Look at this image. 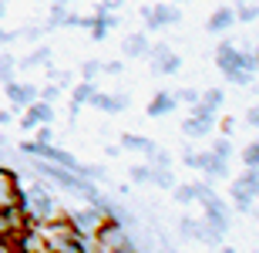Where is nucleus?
I'll list each match as a JSON object with an SVG mask.
<instances>
[{
  "label": "nucleus",
  "instance_id": "nucleus-1",
  "mask_svg": "<svg viewBox=\"0 0 259 253\" xmlns=\"http://www.w3.org/2000/svg\"><path fill=\"white\" fill-rule=\"evenodd\" d=\"M215 64L232 85H249L252 75H256V61H252L249 51L236 48V44H219L215 48Z\"/></svg>",
  "mask_w": 259,
  "mask_h": 253
},
{
  "label": "nucleus",
  "instance_id": "nucleus-2",
  "mask_svg": "<svg viewBox=\"0 0 259 253\" xmlns=\"http://www.w3.org/2000/svg\"><path fill=\"white\" fill-rule=\"evenodd\" d=\"M17 206H20V213L27 216L30 223H48V220H54V216H61L58 213V203H54V196L44 189V186H20V199H17Z\"/></svg>",
  "mask_w": 259,
  "mask_h": 253
},
{
  "label": "nucleus",
  "instance_id": "nucleus-3",
  "mask_svg": "<svg viewBox=\"0 0 259 253\" xmlns=\"http://www.w3.org/2000/svg\"><path fill=\"white\" fill-rule=\"evenodd\" d=\"M95 250H101V253H132L135 243L128 240L125 230L108 216L105 223L98 226V233H95Z\"/></svg>",
  "mask_w": 259,
  "mask_h": 253
},
{
  "label": "nucleus",
  "instance_id": "nucleus-4",
  "mask_svg": "<svg viewBox=\"0 0 259 253\" xmlns=\"http://www.w3.org/2000/svg\"><path fill=\"white\" fill-rule=\"evenodd\" d=\"M182 162L189 169H199V172H205L209 179H226L229 175V159H222V156H215V152H185L182 156Z\"/></svg>",
  "mask_w": 259,
  "mask_h": 253
},
{
  "label": "nucleus",
  "instance_id": "nucleus-5",
  "mask_svg": "<svg viewBox=\"0 0 259 253\" xmlns=\"http://www.w3.org/2000/svg\"><path fill=\"white\" fill-rule=\"evenodd\" d=\"M108 216H111V209L108 206H98V203H91L88 209H77V213H71L67 220H71V226H74L81 236H91L95 240V233H98V226L105 223Z\"/></svg>",
  "mask_w": 259,
  "mask_h": 253
},
{
  "label": "nucleus",
  "instance_id": "nucleus-6",
  "mask_svg": "<svg viewBox=\"0 0 259 253\" xmlns=\"http://www.w3.org/2000/svg\"><path fill=\"white\" fill-rule=\"evenodd\" d=\"M142 20H145V27L165 30V27H175V24L182 20V14H179V7L168 0V4H152V7H142Z\"/></svg>",
  "mask_w": 259,
  "mask_h": 253
},
{
  "label": "nucleus",
  "instance_id": "nucleus-7",
  "mask_svg": "<svg viewBox=\"0 0 259 253\" xmlns=\"http://www.w3.org/2000/svg\"><path fill=\"white\" fill-rule=\"evenodd\" d=\"M30 226V220L20 213V206H7V209H0V240H7L10 246L17 243V236L24 233Z\"/></svg>",
  "mask_w": 259,
  "mask_h": 253
},
{
  "label": "nucleus",
  "instance_id": "nucleus-8",
  "mask_svg": "<svg viewBox=\"0 0 259 253\" xmlns=\"http://www.w3.org/2000/svg\"><path fill=\"white\" fill-rule=\"evenodd\" d=\"M148 58H152V64H155V71H158V75H175V71L182 68V58H179L168 44L148 48Z\"/></svg>",
  "mask_w": 259,
  "mask_h": 253
},
{
  "label": "nucleus",
  "instance_id": "nucleus-9",
  "mask_svg": "<svg viewBox=\"0 0 259 253\" xmlns=\"http://www.w3.org/2000/svg\"><path fill=\"white\" fill-rule=\"evenodd\" d=\"M4 91H7V101H10V108H27L34 98H37V88L34 85H27V81H4Z\"/></svg>",
  "mask_w": 259,
  "mask_h": 253
},
{
  "label": "nucleus",
  "instance_id": "nucleus-10",
  "mask_svg": "<svg viewBox=\"0 0 259 253\" xmlns=\"http://www.w3.org/2000/svg\"><path fill=\"white\" fill-rule=\"evenodd\" d=\"M54 122V108L44 101V98H34L24 112V128H37V125H51Z\"/></svg>",
  "mask_w": 259,
  "mask_h": 253
},
{
  "label": "nucleus",
  "instance_id": "nucleus-11",
  "mask_svg": "<svg viewBox=\"0 0 259 253\" xmlns=\"http://www.w3.org/2000/svg\"><path fill=\"white\" fill-rule=\"evenodd\" d=\"M222 101H226V95H222L219 88H209V91H205L199 101H192V115L215 118V115H219V108H222Z\"/></svg>",
  "mask_w": 259,
  "mask_h": 253
},
{
  "label": "nucleus",
  "instance_id": "nucleus-12",
  "mask_svg": "<svg viewBox=\"0 0 259 253\" xmlns=\"http://www.w3.org/2000/svg\"><path fill=\"white\" fill-rule=\"evenodd\" d=\"M17 199H20V183H17V175L10 172V169H0V209L17 206Z\"/></svg>",
  "mask_w": 259,
  "mask_h": 253
},
{
  "label": "nucleus",
  "instance_id": "nucleus-13",
  "mask_svg": "<svg viewBox=\"0 0 259 253\" xmlns=\"http://www.w3.org/2000/svg\"><path fill=\"white\" fill-rule=\"evenodd\" d=\"M232 24H239V20H236V10L232 7H215L209 14V20H205V30H209V34H226Z\"/></svg>",
  "mask_w": 259,
  "mask_h": 253
},
{
  "label": "nucleus",
  "instance_id": "nucleus-14",
  "mask_svg": "<svg viewBox=\"0 0 259 253\" xmlns=\"http://www.w3.org/2000/svg\"><path fill=\"white\" fill-rule=\"evenodd\" d=\"M91 105L101 108L105 115H118V112L128 108V95H105V91H95V95H91Z\"/></svg>",
  "mask_w": 259,
  "mask_h": 253
},
{
  "label": "nucleus",
  "instance_id": "nucleus-15",
  "mask_svg": "<svg viewBox=\"0 0 259 253\" xmlns=\"http://www.w3.org/2000/svg\"><path fill=\"white\" fill-rule=\"evenodd\" d=\"M175 108H179V98H175V91H158V95L148 101V108H145V112H148L152 118H162V115H172Z\"/></svg>",
  "mask_w": 259,
  "mask_h": 253
},
{
  "label": "nucleus",
  "instance_id": "nucleus-16",
  "mask_svg": "<svg viewBox=\"0 0 259 253\" xmlns=\"http://www.w3.org/2000/svg\"><path fill=\"white\" fill-rule=\"evenodd\" d=\"M182 233L192 236V240H219V233H215L205 220H192V216H185V220H182Z\"/></svg>",
  "mask_w": 259,
  "mask_h": 253
},
{
  "label": "nucleus",
  "instance_id": "nucleus-17",
  "mask_svg": "<svg viewBox=\"0 0 259 253\" xmlns=\"http://www.w3.org/2000/svg\"><path fill=\"white\" fill-rule=\"evenodd\" d=\"M212 125H215V118H205V115H189L182 122V132L189 138H205L212 132Z\"/></svg>",
  "mask_w": 259,
  "mask_h": 253
},
{
  "label": "nucleus",
  "instance_id": "nucleus-18",
  "mask_svg": "<svg viewBox=\"0 0 259 253\" xmlns=\"http://www.w3.org/2000/svg\"><path fill=\"white\" fill-rule=\"evenodd\" d=\"M148 48H152V44H148V38H145V34H128L125 44H121V51H125L128 58H145V54H148Z\"/></svg>",
  "mask_w": 259,
  "mask_h": 253
},
{
  "label": "nucleus",
  "instance_id": "nucleus-19",
  "mask_svg": "<svg viewBox=\"0 0 259 253\" xmlns=\"http://www.w3.org/2000/svg\"><path fill=\"white\" fill-rule=\"evenodd\" d=\"M236 186L239 189H246V193L252 196V199H259V169H252V166H246V172L236 179Z\"/></svg>",
  "mask_w": 259,
  "mask_h": 253
},
{
  "label": "nucleus",
  "instance_id": "nucleus-20",
  "mask_svg": "<svg viewBox=\"0 0 259 253\" xmlns=\"http://www.w3.org/2000/svg\"><path fill=\"white\" fill-rule=\"evenodd\" d=\"M121 149H132V152H142V156H152L155 152V142L142 135H121Z\"/></svg>",
  "mask_w": 259,
  "mask_h": 253
},
{
  "label": "nucleus",
  "instance_id": "nucleus-21",
  "mask_svg": "<svg viewBox=\"0 0 259 253\" xmlns=\"http://www.w3.org/2000/svg\"><path fill=\"white\" fill-rule=\"evenodd\" d=\"M229 196H232V203L239 206L242 213H249V209H252V196L246 193V189H239V186H236V183L229 186Z\"/></svg>",
  "mask_w": 259,
  "mask_h": 253
},
{
  "label": "nucleus",
  "instance_id": "nucleus-22",
  "mask_svg": "<svg viewBox=\"0 0 259 253\" xmlns=\"http://www.w3.org/2000/svg\"><path fill=\"white\" fill-rule=\"evenodd\" d=\"M91 95H95V88H91V81H81V85L74 88V95H71V98H74V112H77L81 105H88V101H91Z\"/></svg>",
  "mask_w": 259,
  "mask_h": 253
},
{
  "label": "nucleus",
  "instance_id": "nucleus-23",
  "mask_svg": "<svg viewBox=\"0 0 259 253\" xmlns=\"http://www.w3.org/2000/svg\"><path fill=\"white\" fill-rule=\"evenodd\" d=\"M236 10V20L239 24H249V20L259 17V4H239V7H232Z\"/></svg>",
  "mask_w": 259,
  "mask_h": 253
},
{
  "label": "nucleus",
  "instance_id": "nucleus-24",
  "mask_svg": "<svg viewBox=\"0 0 259 253\" xmlns=\"http://www.w3.org/2000/svg\"><path fill=\"white\" fill-rule=\"evenodd\" d=\"M44 64H51V51L48 48H37L27 61H24V68H44Z\"/></svg>",
  "mask_w": 259,
  "mask_h": 253
},
{
  "label": "nucleus",
  "instance_id": "nucleus-25",
  "mask_svg": "<svg viewBox=\"0 0 259 253\" xmlns=\"http://www.w3.org/2000/svg\"><path fill=\"white\" fill-rule=\"evenodd\" d=\"M175 203H182V206H189V203H195V189H192V183H185V186H175Z\"/></svg>",
  "mask_w": 259,
  "mask_h": 253
},
{
  "label": "nucleus",
  "instance_id": "nucleus-26",
  "mask_svg": "<svg viewBox=\"0 0 259 253\" xmlns=\"http://www.w3.org/2000/svg\"><path fill=\"white\" fill-rule=\"evenodd\" d=\"M242 162L252 169H259V142H249V146L242 149Z\"/></svg>",
  "mask_w": 259,
  "mask_h": 253
},
{
  "label": "nucleus",
  "instance_id": "nucleus-27",
  "mask_svg": "<svg viewBox=\"0 0 259 253\" xmlns=\"http://www.w3.org/2000/svg\"><path fill=\"white\" fill-rule=\"evenodd\" d=\"M128 175H132V183L142 186V183H148V179H152V166H132V172H128Z\"/></svg>",
  "mask_w": 259,
  "mask_h": 253
},
{
  "label": "nucleus",
  "instance_id": "nucleus-28",
  "mask_svg": "<svg viewBox=\"0 0 259 253\" xmlns=\"http://www.w3.org/2000/svg\"><path fill=\"white\" fill-rule=\"evenodd\" d=\"M212 152H215V156H222V159H232V146H229V138H215V142H212Z\"/></svg>",
  "mask_w": 259,
  "mask_h": 253
},
{
  "label": "nucleus",
  "instance_id": "nucleus-29",
  "mask_svg": "<svg viewBox=\"0 0 259 253\" xmlns=\"http://www.w3.org/2000/svg\"><path fill=\"white\" fill-rule=\"evenodd\" d=\"M10 75H14V58L4 54V58H0V81H10Z\"/></svg>",
  "mask_w": 259,
  "mask_h": 253
},
{
  "label": "nucleus",
  "instance_id": "nucleus-30",
  "mask_svg": "<svg viewBox=\"0 0 259 253\" xmlns=\"http://www.w3.org/2000/svg\"><path fill=\"white\" fill-rule=\"evenodd\" d=\"M81 75H84V81H95V75H101V64L98 61H88L84 68H81Z\"/></svg>",
  "mask_w": 259,
  "mask_h": 253
},
{
  "label": "nucleus",
  "instance_id": "nucleus-31",
  "mask_svg": "<svg viewBox=\"0 0 259 253\" xmlns=\"http://www.w3.org/2000/svg\"><path fill=\"white\" fill-rule=\"evenodd\" d=\"M175 98H179V101H189V105H192V101H199V91H195V88H182V91H175Z\"/></svg>",
  "mask_w": 259,
  "mask_h": 253
},
{
  "label": "nucleus",
  "instance_id": "nucleus-32",
  "mask_svg": "<svg viewBox=\"0 0 259 253\" xmlns=\"http://www.w3.org/2000/svg\"><path fill=\"white\" fill-rule=\"evenodd\" d=\"M37 142H54V132H51V125H37Z\"/></svg>",
  "mask_w": 259,
  "mask_h": 253
},
{
  "label": "nucleus",
  "instance_id": "nucleus-33",
  "mask_svg": "<svg viewBox=\"0 0 259 253\" xmlns=\"http://www.w3.org/2000/svg\"><path fill=\"white\" fill-rule=\"evenodd\" d=\"M61 95V85H58V81H54V85H48V88H44V101H54V98H58Z\"/></svg>",
  "mask_w": 259,
  "mask_h": 253
},
{
  "label": "nucleus",
  "instance_id": "nucleus-34",
  "mask_svg": "<svg viewBox=\"0 0 259 253\" xmlns=\"http://www.w3.org/2000/svg\"><path fill=\"white\" fill-rule=\"evenodd\" d=\"M101 71L105 75H121V61H108V64H101Z\"/></svg>",
  "mask_w": 259,
  "mask_h": 253
},
{
  "label": "nucleus",
  "instance_id": "nucleus-35",
  "mask_svg": "<svg viewBox=\"0 0 259 253\" xmlns=\"http://www.w3.org/2000/svg\"><path fill=\"white\" fill-rule=\"evenodd\" d=\"M246 118H249V125H256V128H259V105H252L249 112H246Z\"/></svg>",
  "mask_w": 259,
  "mask_h": 253
},
{
  "label": "nucleus",
  "instance_id": "nucleus-36",
  "mask_svg": "<svg viewBox=\"0 0 259 253\" xmlns=\"http://www.w3.org/2000/svg\"><path fill=\"white\" fill-rule=\"evenodd\" d=\"M121 4H125V0H101V4H98V7H108V10H118V7H121Z\"/></svg>",
  "mask_w": 259,
  "mask_h": 253
},
{
  "label": "nucleus",
  "instance_id": "nucleus-37",
  "mask_svg": "<svg viewBox=\"0 0 259 253\" xmlns=\"http://www.w3.org/2000/svg\"><path fill=\"white\" fill-rule=\"evenodd\" d=\"M232 128H236V122H232V118H222V132H226V135H229Z\"/></svg>",
  "mask_w": 259,
  "mask_h": 253
},
{
  "label": "nucleus",
  "instance_id": "nucleus-38",
  "mask_svg": "<svg viewBox=\"0 0 259 253\" xmlns=\"http://www.w3.org/2000/svg\"><path fill=\"white\" fill-rule=\"evenodd\" d=\"M10 41H14V34H10V30H4V27H0V44H10Z\"/></svg>",
  "mask_w": 259,
  "mask_h": 253
},
{
  "label": "nucleus",
  "instance_id": "nucleus-39",
  "mask_svg": "<svg viewBox=\"0 0 259 253\" xmlns=\"http://www.w3.org/2000/svg\"><path fill=\"white\" fill-rule=\"evenodd\" d=\"M10 250H14V246H10L7 240H0V253H10Z\"/></svg>",
  "mask_w": 259,
  "mask_h": 253
},
{
  "label": "nucleus",
  "instance_id": "nucleus-40",
  "mask_svg": "<svg viewBox=\"0 0 259 253\" xmlns=\"http://www.w3.org/2000/svg\"><path fill=\"white\" fill-rule=\"evenodd\" d=\"M10 122V112H0V125H7Z\"/></svg>",
  "mask_w": 259,
  "mask_h": 253
},
{
  "label": "nucleus",
  "instance_id": "nucleus-41",
  "mask_svg": "<svg viewBox=\"0 0 259 253\" xmlns=\"http://www.w3.org/2000/svg\"><path fill=\"white\" fill-rule=\"evenodd\" d=\"M252 61H256V75H259V48L252 51Z\"/></svg>",
  "mask_w": 259,
  "mask_h": 253
},
{
  "label": "nucleus",
  "instance_id": "nucleus-42",
  "mask_svg": "<svg viewBox=\"0 0 259 253\" xmlns=\"http://www.w3.org/2000/svg\"><path fill=\"white\" fill-rule=\"evenodd\" d=\"M4 14H7V4H4V0H0V17H4Z\"/></svg>",
  "mask_w": 259,
  "mask_h": 253
},
{
  "label": "nucleus",
  "instance_id": "nucleus-43",
  "mask_svg": "<svg viewBox=\"0 0 259 253\" xmlns=\"http://www.w3.org/2000/svg\"><path fill=\"white\" fill-rule=\"evenodd\" d=\"M54 4H74V0H54Z\"/></svg>",
  "mask_w": 259,
  "mask_h": 253
},
{
  "label": "nucleus",
  "instance_id": "nucleus-44",
  "mask_svg": "<svg viewBox=\"0 0 259 253\" xmlns=\"http://www.w3.org/2000/svg\"><path fill=\"white\" fill-rule=\"evenodd\" d=\"M172 4H185V0H172Z\"/></svg>",
  "mask_w": 259,
  "mask_h": 253
}]
</instances>
